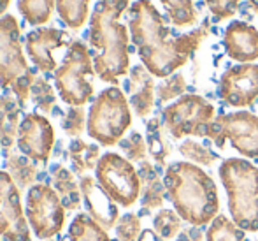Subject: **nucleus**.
Segmentation results:
<instances>
[{
  "label": "nucleus",
  "instance_id": "1",
  "mask_svg": "<svg viewBox=\"0 0 258 241\" xmlns=\"http://www.w3.org/2000/svg\"><path fill=\"white\" fill-rule=\"evenodd\" d=\"M128 30L143 65L155 78H169L190 62L211 34V21L188 34L174 35L151 0H136L128 9Z\"/></svg>",
  "mask_w": 258,
  "mask_h": 241
},
{
  "label": "nucleus",
  "instance_id": "2",
  "mask_svg": "<svg viewBox=\"0 0 258 241\" xmlns=\"http://www.w3.org/2000/svg\"><path fill=\"white\" fill-rule=\"evenodd\" d=\"M132 0H99L90 18V46L93 48L95 76L104 83L118 86L130 72V35L121 16Z\"/></svg>",
  "mask_w": 258,
  "mask_h": 241
},
{
  "label": "nucleus",
  "instance_id": "3",
  "mask_svg": "<svg viewBox=\"0 0 258 241\" xmlns=\"http://www.w3.org/2000/svg\"><path fill=\"white\" fill-rule=\"evenodd\" d=\"M163 183L176 213L190 225H209L220 215V196L214 180L191 162L165 167Z\"/></svg>",
  "mask_w": 258,
  "mask_h": 241
},
{
  "label": "nucleus",
  "instance_id": "4",
  "mask_svg": "<svg viewBox=\"0 0 258 241\" xmlns=\"http://www.w3.org/2000/svg\"><path fill=\"white\" fill-rule=\"evenodd\" d=\"M220 180L228 197L230 218L246 232H258V167L246 159H225Z\"/></svg>",
  "mask_w": 258,
  "mask_h": 241
},
{
  "label": "nucleus",
  "instance_id": "5",
  "mask_svg": "<svg viewBox=\"0 0 258 241\" xmlns=\"http://www.w3.org/2000/svg\"><path fill=\"white\" fill-rule=\"evenodd\" d=\"M35 79L21 46L20 25L13 14L0 18V86L11 90L21 108L30 101V88Z\"/></svg>",
  "mask_w": 258,
  "mask_h": 241
},
{
  "label": "nucleus",
  "instance_id": "6",
  "mask_svg": "<svg viewBox=\"0 0 258 241\" xmlns=\"http://www.w3.org/2000/svg\"><path fill=\"white\" fill-rule=\"evenodd\" d=\"M130 125L132 113L125 93L118 86L102 90L92 102L88 111V136L102 146H114L119 144Z\"/></svg>",
  "mask_w": 258,
  "mask_h": 241
},
{
  "label": "nucleus",
  "instance_id": "7",
  "mask_svg": "<svg viewBox=\"0 0 258 241\" xmlns=\"http://www.w3.org/2000/svg\"><path fill=\"white\" fill-rule=\"evenodd\" d=\"M53 76L56 92L65 104L83 108L92 101L95 92L92 83L95 67L88 46L79 39L69 42L67 53Z\"/></svg>",
  "mask_w": 258,
  "mask_h": 241
},
{
  "label": "nucleus",
  "instance_id": "8",
  "mask_svg": "<svg viewBox=\"0 0 258 241\" xmlns=\"http://www.w3.org/2000/svg\"><path fill=\"white\" fill-rule=\"evenodd\" d=\"M216 118V109L207 99L197 93H186L169 104L162 113L163 125L174 139L186 136L206 137L207 129Z\"/></svg>",
  "mask_w": 258,
  "mask_h": 241
},
{
  "label": "nucleus",
  "instance_id": "9",
  "mask_svg": "<svg viewBox=\"0 0 258 241\" xmlns=\"http://www.w3.org/2000/svg\"><path fill=\"white\" fill-rule=\"evenodd\" d=\"M95 178L102 190L118 206L130 208L141 197L139 171L128 159L118 153H104L95 169Z\"/></svg>",
  "mask_w": 258,
  "mask_h": 241
},
{
  "label": "nucleus",
  "instance_id": "10",
  "mask_svg": "<svg viewBox=\"0 0 258 241\" xmlns=\"http://www.w3.org/2000/svg\"><path fill=\"white\" fill-rule=\"evenodd\" d=\"M207 139L218 148H225L230 141L232 148L237 150L246 159H258V116L249 111H235L216 116L207 129Z\"/></svg>",
  "mask_w": 258,
  "mask_h": 241
},
{
  "label": "nucleus",
  "instance_id": "11",
  "mask_svg": "<svg viewBox=\"0 0 258 241\" xmlns=\"http://www.w3.org/2000/svg\"><path fill=\"white\" fill-rule=\"evenodd\" d=\"M65 206L53 187L35 183L27 192V220L32 232L39 239H53L65 225Z\"/></svg>",
  "mask_w": 258,
  "mask_h": 241
},
{
  "label": "nucleus",
  "instance_id": "12",
  "mask_svg": "<svg viewBox=\"0 0 258 241\" xmlns=\"http://www.w3.org/2000/svg\"><path fill=\"white\" fill-rule=\"evenodd\" d=\"M0 238L2 241H32V229L21 204V190L6 171H0Z\"/></svg>",
  "mask_w": 258,
  "mask_h": 241
},
{
  "label": "nucleus",
  "instance_id": "13",
  "mask_svg": "<svg viewBox=\"0 0 258 241\" xmlns=\"http://www.w3.org/2000/svg\"><path fill=\"white\" fill-rule=\"evenodd\" d=\"M54 129L46 116L39 113H27L18 130V150L32 162L46 166L54 146Z\"/></svg>",
  "mask_w": 258,
  "mask_h": 241
},
{
  "label": "nucleus",
  "instance_id": "14",
  "mask_svg": "<svg viewBox=\"0 0 258 241\" xmlns=\"http://www.w3.org/2000/svg\"><path fill=\"white\" fill-rule=\"evenodd\" d=\"M220 97L232 108H249L258 99V65L239 64L220 78Z\"/></svg>",
  "mask_w": 258,
  "mask_h": 241
},
{
  "label": "nucleus",
  "instance_id": "15",
  "mask_svg": "<svg viewBox=\"0 0 258 241\" xmlns=\"http://www.w3.org/2000/svg\"><path fill=\"white\" fill-rule=\"evenodd\" d=\"M67 32L58 30L53 27H39L35 30L28 32L25 37V48L34 62V65L44 74H49L58 69V64L54 60V51L63 48L67 44Z\"/></svg>",
  "mask_w": 258,
  "mask_h": 241
},
{
  "label": "nucleus",
  "instance_id": "16",
  "mask_svg": "<svg viewBox=\"0 0 258 241\" xmlns=\"http://www.w3.org/2000/svg\"><path fill=\"white\" fill-rule=\"evenodd\" d=\"M79 187H81L83 194V204H85L86 211H88L86 215H90L97 224L102 225L105 231L116 227L119 217H121L119 215V208L102 190L97 178L85 174V176L79 178Z\"/></svg>",
  "mask_w": 258,
  "mask_h": 241
},
{
  "label": "nucleus",
  "instance_id": "17",
  "mask_svg": "<svg viewBox=\"0 0 258 241\" xmlns=\"http://www.w3.org/2000/svg\"><path fill=\"white\" fill-rule=\"evenodd\" d=\"M223 48L228 58L239 64L258 60V30L246 21H232L223 34Z\"/></svg>",
  "mask_w": 258,
  "mask_h": 241
},
{
  "label": "nucleus",
  "instance_id": "18",
  "mask_svg": "<svg viewBox=\"0 0 258 241\" xmlns=\"http://www.w3.org/2000/svg\"><path fill=\"white\" fill-rule=\"evenodd\" d=\"M155 76L141 65H134L128 72V79H126V93H128L130 108L136 111L139 118H146L151 115L155 108Z\"/></svg>",
  "mask_w": 258,
  "mask_h": 241
},
{
  "label": "nucleus",
  "instance_id": "19",
  "mask_svg": "<svg viewBox=\"0 0 258 241\" xmlns=\"http://www.w3.org/2000/svg\"><path fill=\"white\" fill-rule=\"evenodd\" d=\"M139 178H141V204L143 213H150L153 210L162 208L165 203L167 188L165 183L160 180L158 171L150 160H143L139 164Z\"/></svg>",
  "mask_w": 258,
  "mask_h": 241
},
{
  "label": "nucleus",
  "instance_id": "20",
  "mask_svg": "<svg viewBox=\"0 0 258 241\" xmlns=\"http://www.w3.org/2000/svg\"><path fill=\"white\" fill-rule=\"evenodd\" d=\"M21 106L18 104L16 97L11 93L0 95V146L4 148L6 155L13 152L18 141V130H20Z\"/></svg>",
  "mask_w": 258,
  "mask_h": 241
},
{
  "label": "nucleus",
  "instance_id": "21",
  "mask_svg": "<svg viewBox=\"0 0 258 241\" xmlns=\"http://www.w3.org/2000/svg\"><path fill=\"white\" fill-rule=\"evenodd\" d=\"M51 181L53 188L60 196L65 210L78 211L83 203V194L81 187H79V181L74 176V171L67 169L61 164H56V166L51 167Z\"/></svg>",
  "mask_w": 258,
  "mask_h": 241
},
{
  "label": "nucleus",
  "instance_id": "22",
  "mask_svg": "<svg viewBox=\"0 0 258 241\" xmlns=\"http://www.w3.org/2000/svg\"><path fill=\"white\" fill-rule=\"evenodd\" d=\"M67 157L71 160V166L74 174H78L79 178L85 176L86 173L90 171H95L97 166H99V160H100V148L97 144H90L86 141L76 139L71 141L67 148Z\"/></svg>",
  "mask_w": 258,
  "mask_h": 241
},
{
  "label": "nucleus",
  "instance_id": "23",
  "mask_svg": "<svg viewBox=\"0 0 258 241\" xmlns=\"http://www.w3.org/2000/svg\"><path fill=\"white\" fill-rule=\"evenodd\" d=\"M6 173L13 178L20 190H30L37 180L39 167L28 157L11 152L9 155H6Z\"/></svg>",
  "mask_w": 258,
  "mask_h": 241
},
{
  "label": "nucleus",
  "instance_id": "24",
  "mask_svg": "<svg viewBox=\"0 0 258 241\" xmlns=\"http://www.w3.org/2000/svg\"><path fill=\"white\" fill-rule=\"evenodd\" d=\"M165 125H163L162 118H151L146 123V144L148 153L151 159L158 164V167H165L167 159L172 153V146L165 136Z\"/></svg>",
  "mask_w": 258,
  "mask_h": 241
},
{
  "label": "nucleus",
  "instance_id": "25",
  "mask_svg": "<svg viewBox=\"0 0 258 241\" xmlns=\"http://www.w3.org/2000/svg\"><path fill=\"white\" fill-rule=\"evenodd\" d=\"M69 241H112L109 232L90 215H76L69 227Z\"/></svg>",
  "mask_w": 258,
  "mask_h": 241
},
{
  "label": "nucleus",
  "instance_id": "26",
  "mask_svg": "<svg viewBox=\"0 0 258 241\" xmlns=\"http://www.w3.org/2000/svg\"><path fill=\"white\" fill-rule=\"evenodd\" d=\"M56 13L71 30H79L88 20L90 0H56Z\"/></svg>",
  "mask_w": 258,
  "mask_h": 241
},
{
  "label": "nucleus",
  "instance_id": "27",
  "mask_svg": "<svg viewBox=\"0 0 258 241\" xmlns=\"http://www.w3.org/2000/svg\"><path fill=\"white\" fill-rule=\"evenodd\" d=\"M56 9V0H18V11L28 25L41 27L48 23Z\"/></svg>",
  "mask_w": 258,
  "mask_h": 241
},
{
  "label": "nucleus",
  "instance_id": "28",
  "mask_svg": "<svg viewBox=\"0 0 258 241\" xmlns=\"http://www.w3.org/2000/svg\"><path fill=\"white\" fill-rule=\"evenodd\" d=\"M163 7L167 9L169 20L172 21L174 27L186 28L194 27L199 20V13L195 9L194 0H160Z\"/></svg>",
  "mask_w": 258,
  "mask_h": 241
},
{
  "label": "nucleus",
  "instance_id": "29",
  "mask_svg": "<svg viewBox=\"0 0 258 241\" xmlns=\"http://www.w3.org/2000/svg\"><path fill=\"white\" fill-rule=\"evenodd\" d=\"M207 241H246V231H242L227 215H218L209 224L206 232Z\"/></svg>",
  "mask_w": 258,
  "mask_h": 241
},
{
  "label": "nucleus",
  "instance_id": "30",
  "mask_svg": "<svg viewBox=\"0 0 258 241\" xmlns=\"http://www.w3.org/2000/svg\"><path fill=\"white\" fill-rule=\"evenodd\" d=\"M30 99L39 108V111L44 113V115H49L54 109V104H56V93H54L48 79L42 78V76H35L30 88Z\"/></svg>",
  "mask_w": 258,
  "mask_h": 241
},
{
  "label": "nucleus",
  "instance_id": "31",
  "mask_svg": "<svg viewBox=\"0 0 258 241\" xmlns=\"http://www.w3.org/2000/svg\"><path fill=\"white\" fill-rule=\"evenodd\" d=\"M183 218L176 213V210H160L153 218V229L162 239H172L183 229Z\"/></svg>",
  "mask_w": 258,
  "mask_h": 241
},
{
  "label": "nucleus",
  "instance_id": "32",
  "mask_svg": "<svg viewBox=\"0 0 258 241\" xmlns=\"http://www.w3.org/2000/svg\"><path fill=\"white\" fill-rule=\"evenodd\" d=\"M179 153L190 162H195L197 166H206L211 167L214 166V162L220 160V155L214 153L213 150H209L207 146L197 143L194 139H186L179 144Z\"/></svg>",
  "mask_w": 258,
  "mask_h": 241
},
{
  "label": "nucleus",
  "instance_id": "33",
  "mask_svg": "<svg viewBox=\"0 0 258 241\" xmlns=\"http://www.w3.org/2000/svg\"><path fill=\"white\" fill-rule=\"evenodd\" d=\"M186 88H188L186 78L181 72H176V74L169 76V78H165L160 83L158 88H156V95H158L160 102H169L172 99L183 97Z\"/></svg>",
  "mask_w": 258,
  "mask_h": 241
},
{
  "label": "nucleus",
  "instance_id": "34",
  "mask_svg": "<svg viewBox=\"0 0 258 241\" xmlns=\"http://www.w3.org/2000/svg\"><path fill=\"white\" fill-rule=\"evenodd\" d=\"M119 148L125 153V159H128L130 162H143L146 160L148 155V144L146 139L143 137V134H139L137 130L130 132L126 137H123L119 141Z\"/></svg>",
  "mask_w": 258,
  "mask_h": 241
},
{
  "label": "nucleus",
  "instance_id": "35",
  "mask_svg": "<svg viewBox=\"0 0 258 241\" xmlns=\"http://www.w3.org/2000/svg\"><path fill=\"white\" fill-rule=\"evenodd\" d=\"M86 123H88V116H86L85 108H78V106H71L67 113L61 118V129L67 136L78 137L86 130Z\"/></svg>",
  "mask_w": 258,
  "mask_h": 241
},
{
  "label": "nucleus",
  "instance_id": "36",
  "mask_svg": "<svg viewBox=\"0 0 258 241\" xmlns=\"http://www.w3.org/2000/svg\"><path fill=\"white\" fill-rule=\"evenodd\" d=\"M143 232L141 218L137 213H125L116 224V238L118 241H137Z\"/></svg>",
  "mask_w": 258,
  "mask_h": 241
},
{
  "label": "nucleus",
  "instance_id": "37",
  "mask_svg": "<svg viewBox=\"0 0 258 241\" xmlns=\"http://www.w3.org/2000/svg\"><path fill=\"white\" fill-rule=\"evenodd\" d=\"M239 2L241 0H206L211 14H213L216 21H223L234 16L237 13Z\"/></svg>",
  "mask_w": 258,
  "mask_h": 241
},
{
  "label": "nucleus",
  "instance_id": "38",
  "mask_svg": "<svg viewBox=\"0 0 258 241\" xmlns=\"http://www.w3.org/2000/svg\"><path fill=\"white\" fill-rule=\"evenodd\" d=\"M177 241H204V232L197 225H190L177 234Z\"/></svg>",
  "mask_w": 258,
  "mask_h": 241
},
{
  "label": "nucleus",
  "instance_id": "39",
  "mask_svg": "<svg viewBox=\"0 0 258 241\" xmlns=\"http://www.w3.org/2000/svg\"><path fill=\"white\" fill-rule=\"evenodd\" d=\"M137 241H163L158 234L155 232V229H143L139 239Z\"/></svg>",
  "mask_w": 258,
  "mask_h": 241
},
{
  "label": "nucleus",
  "instance_id": "40",
  "mask_svg": "<svg viewBox=\"0 0 258 241\" xmlns=\"http://www.w3.org/2000/svg\"><path fill=\"white\" fill-rule=\"evenodd\" d=\"M11 6V0H0V18L6 16V11L9 9Z\"/></svg>",
  "mask_w": 258,
  "mask_h": 241
},
{
  "label": "nucleus",
  "instance_id": "41",
  "mask_svg": "<svg viewBox=\"0 0 258 241\" xmlns=\"http://www.w3.org/2000/svg\"><path fill=\"white\" fill-rule=\"evenodd\" d=\"M248 4L251 6V9L255 11V14H258V0H248Z\"/></svg>",
  "mask_w": 258,
  "mask_h": 241
},
{
  "label": "nucleus",
  "instance_id": "42",
  "mask_svg": "<svg viewBox=\"0 0 258 241\" xmlns=\"http://www.w3.org/2000/svg\"><path fill=\"white\" fill-rule=\"evenodd\" d=\"M49 241H54V239H49Z\"/></svg>",
  "mask_w": 258,
  "mask_h": 241
},
{
  "label": "nucleus",
  "instance_id": "43",
  "mask_svg": "<svg viewBox=\"0 0 258 241\" xmlns=\"http://www.w3.org/2000/svg\"><path fill=\"white\" fill-rule=\"evenodd\" d=\"M0 241H2V238H0Z\"/></svg>",
  "mask_w": 258,
  "mask_h": 241
}]
</instances>
